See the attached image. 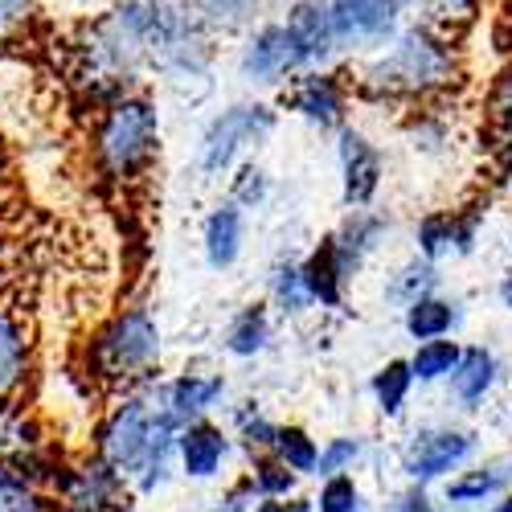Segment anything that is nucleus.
Wrapping results in <instances>:
<instances>
[{
  "instance_id": "obj_1",
  "label": "nucleus",
  "mask_w": 512,
  "mask_h": 512,
  "mask_svg": "<svg viewBox=\"0 0 512 512\" xmlns=\"http://www.w3.org/2000/svg\"><path fill=\"white\" fill-rule=\"evenodd\" d=\"M177 431L181 422L152 394H123L95 431V459H103L123 484L148 496L164 488L168 472H173Z\"/></svg>"
},
{
  "instance_id": "obj_2",
  "label": "nucleus",
  "mask_w": 512,
  "mask_h": 512,
  "mask_svg": "<svg viewBox=\"0 0 512 512\" xmlns=\"http://www.w3.org/2000/svg\"><path fill=\"white\" fill-rule=\"evenodd\" d=\"M95 168L107 181H136L160 152V111L148 95L123 91L103 103L91 136Z\"/></svg>"
},
{
  "instance_id": "obj_3",
  "label": "nucleus",
  "mask_w": 512,
  "mask_h": 512,
  "mask_svg": "<svg viewBox=\"0 0 512 512\" xmlns=\"http://www.w3.org/2000/svg\"><path fill=\"white\" fill-rule=\"evenodd\" d=\"M160 361V324L148 308H119L87 340V377L99 386H132Z\"/></svg>"
},
{
  "instance_id": "obj_4",
  "label": "nucleus",
  "mask_w": 512,
  "mask_h": 512,
  "mask_svg": "<svg viewBox=\"0 0 512 512\" xmlns=\"http://www.w3.org/2000/svg\"><path fill=\"white\" fill-rule=\"evenodd\" d=\"M455 74V58L447 50V41L435 37L431 29H406L394 37L390 54H381L365 70V87L381 99H414V95H431L447 87Z\"/></svg>"
},
{
  "instance_id": "obj_5",
  "label": "nucleus",
  "mask_w": 512,
  "mask_h": 512,
  "mask_svg": "<svg viewBox=\"0 0 512 512\" xmlns=\"http://www.w3.org/2000/svg\"><path fill=\"white\" fill-rule=\"evenodd\" d=\"M275 127V111L263 103H234L226 107L218 119L205 127L201 148H197V168L205 177H218L242 156L246 144H259L263 136H271Z\"/></svg>"
},
{
  "instance_id": "obj_6",
  "label": "nucleus",
  "mask_w": 512,
  "mask_h": 512,
  "mask_svg": "<svg viewBox=\"0 0 512 512\" xmlns=\"http://www.w3.org/2000/svg\"><path fill=\"white\" fill-rule=\"evenodd\" d=\"M50 496L58 512H123L127 508V484L95 455L78 463H62L50 476Z\"/></svg>"
},
{
  "instance_id": "obj_7",
  "label": "nucleus",
  "mask_w": 512,
  "mask_h": 512,
  "mask_svg": "<svg viewBox=\"0 0 512 512\" xmlns=\"http://www.w3.org/2000/svg\"><path fill=\"white\" fill-rule=\"evenodd\" d=\"M312 66L304 46L295 41V33L287 25H263V29H254L246 37V46H242V58H238V70L246 82H259V87H271V82L295 74V70H304Z\"/></svg>"
},
{
  "instance_id": "obj_8",
  "label": "nucleus",
  "mask_w": 512,
  "mask_h": 512,
  "mask_svg": "<svg viewBox=\"0 0 512 512\" xmlns=\"http://www.w3.org/2000/svg\"><path fill=\"white\" fill-rule=\"evenodd\" d=\"M476 451V439L467 431H451V426H435V431H422L410 439V447L402 451V472L414 484H431L455 467H463Z\"/></svg>"
},
{
  "instance_id": "obj_9",
  "label": "nucleus",
  "mask_w": 512,
  "mask_h": 512,
  "mask_svg": "<svg viewBox=\"0 0 512 512\" xmlns=\"http://www.w3.org/2000/svg\"><path fill=\"white\" fill-rule=\"evenodd\" d=\"M336 46L386 41L398 29V0H324Z\"/></svg>"
},
{
  "instance_id": "obj_10",
  "label": "nucleus",
  "mask_w": 512,
  "mask_h": 512,
  "mask_svg": "<svg viewBox=\"0 0 512 512\" xmlns=\"http://www.w3.org/2000/svg\"><path fill=\"white\" fill-rule=\"evenodd\" d=\"M230 455V435L218 422L193 418L177 431V467L189 480H213Z\"/></svg>"
},
{
  "instance_id": "obj_11",
  "label": "nucleus",
  "mask_w": 512,
  "mask_h": 512,
  "mask_svg": "<svg viewBox=\"0 0 512 512\" xmlns=\"http://www.w3.org/2000/svg\"><path fill=\"white\" fill-rule=\"evenodd\" d=\"M226 394V377L222 373H181L156 394V402L173 414L181 426L193 418H205Z\"/></svg>"
},
{
  "instance_id": "obj_12",
  "label": "nucleus",
  "mask_w": 512,
  "mask_h": 512,
  "mask_svg": "<svg viewBox=\"0 0 512 512\" xmlns=\"http://www.w3.org/2000/svg\"><path fill=\"white\" fill-rule=\"evenodd\" d=\"M340 168H345V201L365 209L381 185V152L353 127L340 132Z\"/></svg>"
},
{
  "instance_id": "obj_13",
  "label": "nucleus",
  "mask_w": 512,
  "mask_h": 512,
  "mask_svg": "<svg viewBox=\"0 0 512 512\" xmlns=\"http://www.w3.org/2000/svg\"><path fill=\"white\" fill-rule=\"evenodd\" d=\"M29 455L0 459V512H58L46 476L29 472Z\"/></svg>"
},
{
  "instance_id": "obj_14",
  "label": "nucleus",
  "mask_w": 512,
  "mask_h": 512,
  "mask_svg": "<svg viewBox=\"0 0 512 512\" xmlns=\"http://www.w3.org/2000/svg\"><path fill=\"white\" fill-rule=\"evenodd\" d=\"M287 103L320 127H340V119H345V87L336 74H304Z\"/></svg>"
},
{
  "instance_id": "obj_15",
  "label": "nucleus",
  "mask_w": 512,
  "mask_h": 512,
  "mask_svg": "<svg viewBox=\"0 0 512 512\" xmlns=\"http://www.w3.org/2000/svg\"><path fill=\"white\" fill-rule=\"evenodd\" d=\"M33 365V340L21 316L13 312H0V402L13 398Z\"/></svg>"
},
{
  "instance_id": "obj_16",
  "label": "nucleus",
  "mask_w": 512,
  "mask_h": 512,
  "mask_svg": "<svg viewBox=\"0 0 512 512\" xmlns=\"http://www.w3.org/2000/svg\"><path fill=\"white\" fill-rule=\"evenodd\" d=\"M201 246H205V259H209L213 271H226V267L238 263V254H242V209L234 201L218 205L205 218Z\"/></svg>"
},
{
  "instance_id": "obj_17",
  "label": "nucleus",
  "mask_w": 512,
  "mask_h": 512,
  "mask_svg": "<svg viewBox=\"0 0 512 512\" xmlns=\"http://www.w3.org/2000/svg\"><path fill=\"white\" fill-rule=\"evenodd\" d=\"M287 29H291L295 41L304 46L308 62H324V58L336 50V37H332V25H328L324 0H300V5H291Z\"/></svg>"
},
{
  "instance_id": "obj_18",
  "label": "nucleus",
  "mask_w": 512,
  "mask_h": 512,
  "mask_svg": "<svg viewBox=\"0 0 512 512\" xmlns=\"http://www.w3.org/2000/svg\"><path fill=\"white\" fill-rule=\"evenodd\" d=\"M451 386H455V398L463 406H476L488 398V390L496 386V357L476 345V349H463L459 353V365L451 369Z\"/></svg>"
},
{
  "instance_id": "obj_19",
  "label": "nucleus",
  "mask_w": 512,
  "mask_h": 512,
  "mask_svg": "<svg viewBox=\"0 0 512 512\" xmlns=\"http://www.w3.org/2000/svg\"><path fill=\"white\" fill-rule=\"evenodd\" d=\"M300 271H304V283H308L312 304H324V308H336V304H340V295H345V283H349V271L340 267L336 250H332V238L312 254V259H308Z\"/></svg>"
},
{
  "instance_id": "obj_20",
  "label": "nucleus",
  "mask_w": 512,
  "mask_h": 512,
  "mask_svg": "<svg viewBox=\"0 0 512 512\" xmlns=\"http://www.w3.org/2000/svg\"><path fill=\"white\" fill-rule=\"evenodd\" d=\"M381 226L377 218H369V213H353V222L340 230L336 238H332V250H336V259H340V267H345L349 275L365 263V254L377 246V238H381Z\"/></svg>"
},
{
  "instance_id": "obj_21",
  "label": "nucleus",
  "mask_w": 512,
  "mask_h": 512,
  "mask_svg": "<svg viewBox=\"0 0 512 512\" xmlns=\"http://www.w3.org/2000/svg\"><path fill=\"white\" fill-rule=\"evenodd\" d=\"M267 340H271V320H267V308L259 304L242 308L226 328V349L234 357H259L267 349Z\"/></svg>"
},
{
  "instance_id": "obj_22",
  "label": "nucleus",
  "mask_w": 512,
  "mask_h": 512,
  "mask_svg": "<svg viewBox=\"0 0 512 512\" xmlns=\"http://www.w3.org/2000/svg\"><path fill=\"white\" fill-rule=\"evenodd\" d=\"M455 328V308L439 295H418V300L406 304V332L414 340H435L447 336Z\"/></svg>"
},
{
  "instance_id": "obj_23",
  "label": "nucleus",
  "mask_w": 512,
  "mask_h": 512,
  "mask_svg": "<svg viewBox=\"0 0 512 512\" xmlns=\"http://www.w3.org/2000/svg\"><path fill=\"white\" fill-rule=\"evenodd\" d=\"M410 386H414V373H410V361H386L377 373H373V398H377V410L381 414H402L406 398H410Z\"/></svg>"
},
{
  "instance_id": "obj_24",
  "label": "nucleus",
  "mask_w": 512,
  "mask_h": 512,
  "mask_svg": "<svg viewBox=\"0 0 512 512\" xmlns=\"http://www.w3.org/2000/svg\"><path fill=\"white\" fill-rule=\"evenodd\" d=\"M177 5L201 29H238L250 17L254 0H177Z\"/></svg>"
},
{
  "instance_id": "obj_25",
  "label": "nucleus",
  "mask_w": 512,
  "mask_h": 512,
  "mask_svg": "<svg viewBox=\"0 0 512 512\" xmlns=\"http://www.w3.org/2000/svg\"><path fill=\"white\" fill-rule=\"evenodd\" d=\"M271 455L283 459L295 476H308V472H316L320 447H316V439L304 431V426H279L275 443H271Z\"/></svg>"
},
{
  "instance_id": "obj_26",
  "label": "nucleus",
  "mask_w": 512,
  "mask_h": 512,
  "mask_svg": "<svg viewBox=\"0 0 512 512\" xmlns=\"http://www.w3.org/2000/svg\"><path fill=\"white\" fill-rule=\"evenodd\" d=\"M459 353H463V349L455 345V340H443V336L422 340L418 353L410 357L414 381H443V377H451V369L459 365Z\"/></svg>"
},
{
  "instance_id": "obj_27",
  "label": "nucleus",
  "mask_w": 512,
  "mask_h": 512,
  "mask_svg": "<svg viewBox=\"0 0 512 512\" xmlns=\"http://www.w3.org/2000/svg\"><path fill=\"white\" fill-rule=\"evenodd\" d=\"M504 484H508V476L500 472V467H480V472H463L459 480H451L447 484V500L451 504H484Z\"/></svg>"
},
{
  "instance_id": "obj_28",
  "label": "nucleus",
  "mask_w": 512,
  "mask_h": 512,
  "mask_svg": "<svg viewBox=\"0 0 512 512\" xmlns=\"http://www.w3.org/2000/svg\"><path fill=\"white\" fill-rule=\"evenodd\" d=\"M246 488L254 496H291L295 492V472L283 459L263 455V459H254V472L246 476Z\"/></svg>"
},
{
  "instance_id": "obj_29",
  "label": "nucleus",
  "mask_w": 512,
  "mask_h": 512,
  "mask_svg": "<svg viewBox=\"0 0 512 512\" xmlns=\"http://www.w3.org/2000/svg\"><path fill=\"white\" fill-rule=\"evenodd\" d=\"M488 111H492V127L500 148L512 156V62L492 78V95H488Z\"/></svg>"
},
{
  "instance_id": "obj_30",
  "label": "nucleus",
  "mask_w": 512,
  "mask_h": 512,
  "mask_svg": "<svg viewBox=\"0 0 512 512\" xmlns=\"http://www.w3.org/2000/svg\"><path fill=\"white\" fill-rule=\"evenodd\" d=\"M418 250L426 263L443 259L455 250V213H431V218L418 222Z\"/></svg>"
},
{
  "instance_id": "obj_31",
  "label": "nucleus",
  "mask_w": 512,
  "mask_h": 512,
  "mask_svg": "<svg viewBox=\"0 0 512 512\" xmlns=\"http://www.w3.org/2000/svg\"><path fill=\"white\" fill-rule=\"evenodd\" d=\"M271 295L283 312H304L312 308V295H308V283H304V271L300 267H275L271 275Z\"/></svg>"
},
{
  "instance_id": "obj_32",
  "label": "nucleus",
  "mask_w": 512,
  "mask_h": 512,
  "mask_svg": "<svg viewBox=\"0 0 512 512\" xmlns=\"http://www.w3.org/2000/svg\"><path fill=\"white\" fill-rule=\"evenodd\" d=\"M320 512H361V488L353 484V476H328V484L320 488Z\"/></svg>"
},
{
  "instance_id": "obj_33",
  "label": "nucleus",
  "mask_w": 512,
  "mask_h": 512,
  "mask_svg": "<svg viewBox=\"0 0 512 512\" xmlns=\"http://www.w3.org/2000/svg\"><path fill=\"white\" fill-rule=\"evenodd\" d=\"M431 287H435V267L431 263H410V267H402L394 275L390 295L402 300V304H410V300H418V295H431Z\"/></svg>"
},
{
  "instance_id": "obj_34",
  "label": "nucleus",
  "mask_w": 512,
  "mask_h": 512,
  "mask_svg": "<svg viewBox=\"0 0 512 512\" xmlns=\"http://www.w3.org/2000/svg\"><path fill=\"white\" fill-rule=\"evenodd\" d=\"M361 459V443L357 439H328V447H320V459H316V472L320 476H340Z\"/></svg>"
},
{
  "instance_id": "obj_35",
  "label": "nucleus",
  "mask_w": 512,
  "mask_h": 512,
  "mask_svg": "<svg viewBox=\"0 0 512 512\" xmlns=\"http://www.w3.org/2000/svg\"><path fill=\"white\" fill-rule=\"evenodd\" d=\"M263 197H267V173L259 164H242L234 185H230V201L234 205H259Z\"/></svg>"
},
{
  "instance_id": "obj_36",
  "label": "nucleus",
  "mask_w": 512,
  "mask_h": 512,
  "mask_svg": "<svg viewBox=\"0 0 512 512\" xmlns=\"http://www.w3.org/2000/svg\"><path fill=\"white\" fill-rule=\"evenodd\" d=\"M37 13V0H0V41L17 37Z\"/></svg>"
},
{
  "instance_id": "obj_37",
  "label": "nucleus",
  "mask_w": 512,
  "mask_h": 512,
  "mask_svg": "<svg viewBox=\"0 0 512 512\" xmlns=\"http://www.w3.org/2000/svg\"><path fill=\"white\" fill-rule=\"evenodd\" d=\"M238 431H242V439H246V447H250V451H271L279 426H275V422H267L263 414H242V418H238Z\"/></svg>"
},
{
  "instance_id": "obj_38",
  "label": "nucleus",
  "mask_w": 512,
  "mask_h": 512,
  "mask_svg": "<svg viewBox=\"0 0 512 512\" xmlns=\"http://www.w3.org/2000/svg\"><path fill=\"white\" fill-rule=\"evenodd\" d=\"M250 512H312V504L300 496H259V504H250Z\"/></svg>"
},
{
  "instance_id": "obj_39",
  "label": "nucleus",
  "mask_w": 512,
  "mask_h": 512,
  "mask_svg": "<svg viewBox=\"0 0 512 512\" xmlns=\"http://www.w3.org/2000/svg\"><path fill=\"white\" fill-rule=\"evenodd\" d=\"M390 512H439L435 504H431V496H426V492H402L398 500H394V508Z\"/></svg>"
},
{
  "instance_id": "obj_40",
  "label": "nucleus",
  "mask_w": 512,
  "mask_h": 512,
  "mask_svg": "<svg viewBox=\"0 0 512 512\" xmlns=\"http://www.w3.org/2000/svg\"><path fill=\"white\" fill-rule=\"evenodd\" d=\"M410 5H418V0H410ZM426 5H435V9L447 13V17H463V13H472L476 0H426Z\"/></svg>"
},
{
  "instance_id": "obj_41",
  "label": "nucleus",
  "mask_w": 512,
  "mask_h": 512,
  "mask_svg": "<svg viewBox=\"0 0 512 512\" xmlns=\"http://www.w3.org/2000/svg\"><path fill=\"white\" fill-rule=\"evenodd\" d=\"M500 300H504V308H512V271H508L504 283H500Z\"/></svg>"
},
{
  "instance_id": "obj_42",
  "label": "nucleus",
  "mask_w": 512,
  "mask_h": 512,
  "mask_svg": "<svg viewBox=\"0 0 512 512\" xmlns=\"http://www.w3.org/2000/svg\"><path fill=\"white\" fill-rule=\"evenodd\" d=\"M496 512H512V492H508V496H504V500L496 504Z\"/></svg>"
},
{
  "instance_id": "obj_43",
  "label": "nucleus",
  "mask_w": 512,
  "mask_h": 512,
  "mask_svg": "<svg viewBox=\"0 0 512 512\" xmlns=\"http://www.w3.org/2000/svg\"><path fill=\"white\" fill-rule=\"evenodd\" d=\"M398 5H410V0H398Z\"/></svg>"
}]
</instances>
